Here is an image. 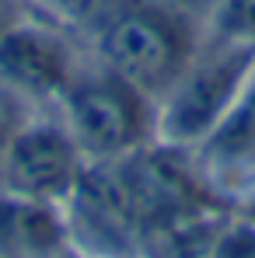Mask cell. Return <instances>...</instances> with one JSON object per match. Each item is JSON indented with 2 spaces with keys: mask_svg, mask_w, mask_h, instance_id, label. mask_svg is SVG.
Masks as SVG:
<instances>
[{
  "mask_svg": "<svg viewBox=\"0 0 255 258\" xmlns=\"http://www.w3.org/2000/svg\"><path fill=\"white\" fill-rule=\"evenodd\" d=\"M56 108L87 164H112L154 143V101L105 67L77 70Z\"/></svg>",
  "mask_w": 255,
  "mask_h": 258,
  "instance_id": "3",
  "label": "cell"
},
{
  "mask_svg": "<svg viewBox=\"0 0 255 258\" xmlns=\"http://www.w3.org/2000/svg\"><path fill=\"white\" fill-rule=\"evenodd\" d=\"M207 258H255V223L234 213L207 241Z\"/></svg>",
  "mask_w": 255,
  "mask_h": 258,
  "instance_id": "7",
  "label": "cell"
},
{
  "mask_svg": "<svg viewBox=\"0 0 255 258\" xmlns=\"http://www.w3.org/2000/svg\"><path fill=\"white\" fill-rule=\"evenodd\" d=\"M185 154L213 192L238 196L255 181V70L220 122Z\"/></svg>",
  "mask_w": 255,
  "mask_h": 258,
  "instance_id": "6",
  "label": "cell"
},
{
  "mask_svg": "<svg viewBox=\"0 0 255 258\" xmlns=\"http://www.w3.org/2000/svg\"><path fill=\"white\" fill-rule=\"evenodd\" d=\"M255 70V42L213 28L196 45L161 98L154 101V143L168 150H192Z\"/></svg>",
  "mask_w": 255,
  "mask_h": 258,
  "instance_id": "1",
  "label": "cell"
},
{
  "mask_svg": "<svg viewBox=\"0 0 255 258\" xmlns=\"http://www.w3.org/2000/svg\"><path fill=\"white\" fill-rule=\"evenodd\" d=\"M217 28L255 42V0H224L217 14Z\"/></svg>",
  "mask_w": 255,
  "mask_h": 258,
  "instance_id": "8",
  "label": "cell"
},
{
  "mask_svg": "<svg viewBox=\"0 0 255 258\" xmlns=\"http://www.w3.org/2000/svg\"><path fill=\"white\" fill-rule=\"evenodd\" d=\"M81 67L67 39L39 21L21 18L0 39V84L25 98H60Z\"/></svg>",
  "mask_w": 255,
  "mask_h": 258,
  "instance_id": "5",
  "label": "cell"
},
{
  "mask_svg": "<svg viewBox=\"0 0 255 258\" xmlns=\"http://www.w3.org/2000/svg\"><path fill=\"white\" fill-rule=\"evenodd\" d=\"M87 161L77 143L67 136V129L56 122H28L4 136L0 147V192L42 203V206H63L77 196L84 181Z\"/></svg>",
  "mask_w": 255,
  "mask_h": 258,
  "instance_id": "4",
  "label": "cell"
},
{
  "mask_svg": "<svg viewBox=\"0 0 255 258\" xmlns=\"http://www.w3.org/2000/svg\"><path fill=\"white\" fill-rule=\"evenodd\" d=\"M4 136H7V133H4V126H0V147H4Z\"/></svg>",
  "mask_w": 255,
  "mask_h": 258,
  "instance_id": "11",
  "label": "cell"
},
{
  "mask_svg": "<svg viewBox=\"0 0 255 258\" xmlns=\"http://www.w3.org/2000/svg\"><path fill=\"white\" fill-rule=\"evenodd\" d=\"M98 67L136 87L150 101L175 81L196 49L185 21L154 0H109L91 18Z\"/></svg>",
  "mask_w": 255,
  "mask_h": 258,
  "instance_id": "2",
  "label": "cell"
},
{
  "mask_svg": "<svg viewBox=\"0 0 255 258\" xmlns=\"http://www.w3.org/2000/svg\"><path fill=\"white\" fill-rule=\"evenodd\" d=\"M21 18H25V11H21V4H18V0H0V39H4V35H7Z\"/></svg>",
  "mask_w": 255,
  "mask_h": 258,
  "instance_id": "9",
  "label": "cell"
},
{
  "mask_svg": "<svg viewBox=\"0 0 255 258\" xmlns=\"http://www.w3.org/2000/svg\"><path fill=\"white\" fill-rule=\"evenodd\" d=\"M238 213L255 223V181H252V185H245V188L238 192Z\"/></svg>",
  "mask_w": 255,
  "mask_h": 258,
  "instance_id": "10",
  "label": "cell"
}]
</instances>
